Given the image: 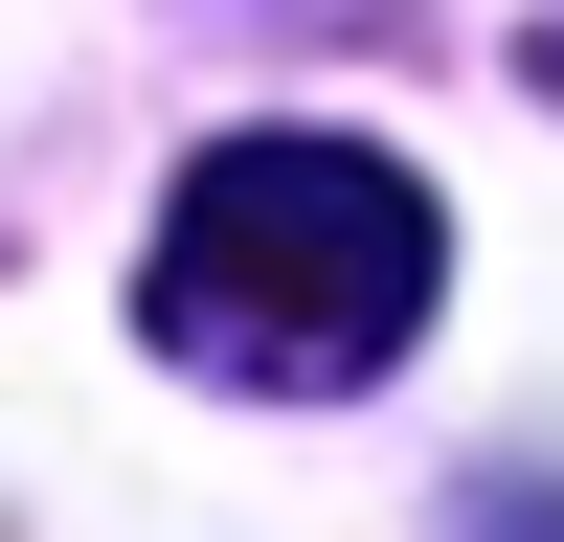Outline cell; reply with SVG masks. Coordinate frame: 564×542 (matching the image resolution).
Returning a JSON list of instances; mask_svg holds the SVG:
<instances>
[{
    "label": "cell",
    "mask_w": 564,
    "mask_h": 542,
    "mask_svg": "<svg viewBox=\"0 0 564 542\" xmlns=\"http://www.w3.org/2000/svg\"><path fill=\"white\" fill-rule=\"evenodd\" d=\"M520 68H542V90H564V0H542V45H520Z\"/></svg>",
    "instance_id": "2"
},
{
    "label": "cell",
    "mask_w": 564,
    "mask_h": 542,
    "mask_svg": "<svg viewBox=\"0 0 564 542\" xmlns=\"http://www.w3.org/2000/svg\"><path fill=\"white\" fill-rule=\"evenodd\" d=\"M430 294H452V226H430V181L384 136H204L159 249H135V339L181 384H226V406L384 384L430 339Z\"/></svg>",
    "instance_id": "1"
}]
</instances>
